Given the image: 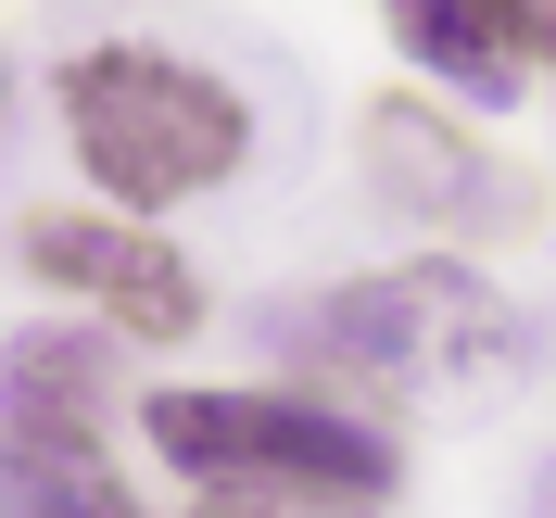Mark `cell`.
Here are the masks:
<instances>
[{
	"label": "cell",
	"mask_w": 556,
	"mask_h": 518,
	"mask_svg": "<svg viewBox=\"0 0 556 518\" xmlns=\"http://www.w3.org/2000/svg\"><path fill=\"white\" fill-rule=\"evenodd\" d=\"M278 342L304 354L329 392L392 417H481L531 380V316L493 291L481 266H380L342 278L316 304L278 316Z\"/></svg>",
	"instance_id": "1"
},
{
	"label": "cell",
	"mask_w": 556,
	"mask_h": 518,
	"mask_svg": "<svg viewBox=\"0 0 556 518\" xmlns=\"http://www.w3.org/2000/svg\"><path fill=\"white\" fill-rule=\"evenodd\" d=\"M51 114H64V152L89 165L102 215H165L203 203L253 165V102L190 51H152V38H89L64 76H51Z\"/></svg>",
	"instance_id": "2"
},
{
	"label": "cell",
	"mask_w": 556,
	"mask_h": 518,
	"mask_svg": "<svg viewBox=\"0 0 556 518\" xmlns=\"http://www.w3.org/2000/svg\"><path fill=\"white\" fill-rule=\"evenodd\" d=\"M139 443L190 468V493H266V506H342L367 518L405 455H392L380 417L316 405V392H139Z\"/></svg>",
	"instance_id": "3"
},
{
	"label": "cell",
	"mask_w": 556,
	"mask_h": 518,
	"mask_svg": "<svg viewBox=\"0 0 556 518\" xmlns=\"http://www.w3.org/2000/svg\"><path fill=\"white\" fill-rule=\"evenodd\" d=\"M354 139H367V190H380L405 228H430V241H531V228H544V177L506 165V152H493L455 102H430V89H380Z\"/></svg>",
	"instance_id": "4"
},
{
	"label": "cell",
	"mask_w": 556,
	"mask_h": 518,
	"mask_svg": "<svg viewBox=\"0 0 556 518\" xmlns=\"http://www.w3.org/2000/svg\"><path fill=\"white\" fill-rule=\"evenodd\" d=\"M26 278H51L64 304H89V329L114 342H190L203 329V266L177 241H152L139 215H102V203H38L13 228Z\"/></svg>",
	"instance_id": "5"
},
{
	"label": "cell",
	"mask_w": 556,
	"mask_h": 518,
	"mask_svg": "<svg viewBox=\"0 0 556 518\" xmlns=\"http://www.w3.org/2000/svg\"><path fill=\"white\" fill-rule=\"evenodd\" d=\"M380 26L455 102H519L531 76H556V0H380Z\"/></svg>",
	"instance_id": "6"
},
{
	"label": "cell",
	"mask_w": 556,
	"mask_h": 518,
	"mask_svg": "<svg viewBox=\"0 0 556 518\" xmlns=\"http://www.w3.org/2000/svg\"><path fill=\"white\" fill-rule=\"evenodd\" d=\"M0 417L26 430H114V329H76V316H38L0 342Z\"/></svg>",
	"instance_id": "7"
},
{
	"label": "cell",
	"mask_w": 556,
	"mask_h": 518,
	"mask_svg": "<svg viewBox=\"0 0 556 518\" xmlns=\"http://www.w3.org/2000/svg\"><path fill=\"white\" fill-rule=\"evenodd\" d=\"M0 518H139L114 430H26L0 417Z\"/></svg>",
	"instance_id": "8"
},
{
	"label": "cell",
	"mask_w": 556,
	"mask_h": 518,
	"mask_svg": "<svg viewBox=\"0 0 556 518\" xmlns=\"http://www.w3.org/2000/svg\"><path fill=\"white\" fill-rule=\"evenodd\" d=\"M190 518H342V506H266V493H203Z\"/></svg>",
	"instance_id": "9"
},
{
	"label": "cell",
	"mask_w": 556,
	"mask_h": 518,
	"mask_svg": "<svg viewBox=\"0 0 556 518\" xmlns=\"http://www.w3.org/2000/svg\"><path fill=\"white\" fill-rule=\"evenodd\" d=\"M531 518H556V468H544V506H531Z\"/></svg>",
	"instance_id": "10"
}]
</instances>
